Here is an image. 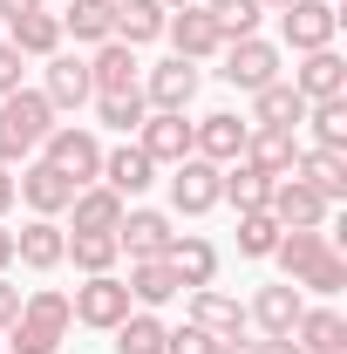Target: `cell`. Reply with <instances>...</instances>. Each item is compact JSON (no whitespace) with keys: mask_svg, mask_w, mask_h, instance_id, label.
I'll return each mask as SVG.
<instances>
[{"mask_svg":"<svg viewBox=\"0 0 347 354\" xmlns=\"http://www.w3.org/2000/svg\"><path fill=\"white\" fill-rule=\"evenodd\" d=\"M68 327H75V313H68V293H62V286H35V293L21 300L14 327H7L0 341H7V354H62Z\"/></svg>","mask_w":347,"mask_h":354,"instance_id":"6da1fadb","label":"cell"},{"mask_svg":"<svg viewBox=\"0 0 347 354\" xmlns=\"http://www.w3.org/2000/svg\"><path fill=\"white\" fill-rule=\"evenodd\" d=\"M41 164H55L68 184H95L102 177V136L88 130V123H55L41 136Z\"/></svg>","mask_w":347,"mask_h":354,"instance_id":"7a4b0ae2","label":"cell"},{"mask_svg":"<svg viewBox=\"0 0 347 354\" xmlns=\"http://www.w3.org/2000/svg\"><path fill=\"white\" fill-rule=\"evenodd\" d=\"M218 75H225L232 88H245V95H259L265 82H279V41H265V35L225 41L218 48Z\"/></svg>","mask_w":347,"mask_h":354,"instance_id":"3957f363","label":"cell"},{"mask_svg":"<svg viewBox=\"0 0 347 354\" xmlns=\"http://www.w3.org/2000/svg\"><path fill=\"white\" fill-rule=\"evenodd\" d=\"M130 307H136V300H130V286H123V272H95V279H82V286L68 293L75 327H95V334H109Z\"/></svg>","mask_w":347,"mask_h":354,"instance_id":"277c9868","label":"cell"},{"mask_svg":"<svg viewBox=\"0 0 347 354\" xmlns=\"http://www.w3.org/2000/svg\"><path fill=\"white\" fill-rule=\"evenodd\" d=\"M334 35H341V7L334 0H293V7H279V41L293 55L334 48Z\"/></svg>","mask_w":347,"mask_h":354,"instance_id":"5b68a950","label":"cell"},{"mask_svg":"<svg viewBox=\"0 0 347 354\" xmlns=\"http://www.w3.org/2000/svg\"><path fill=\"white\" fill-rule=\"evenodd\" d=\"M184 320L205 327L212 341H238L245 334V300L225 286H184Z\"/></svg>","mask_w":347,"mask_h":354,"instance_id":"8992f818","label":"cell"},{"mask_svg":"<svg viewBox=\"0 0 347 354\" xmlns=\"http://www.w3.org/2000/svg\"><path fill=\"white\" fill-rule=\"evenodd\" d=\"M143 102L150 109H191L198 102V88H205V68L198 62H177V55H164V62H150L143 68Z\"/></svg>","mask_w":347,"mask_h":354,"instance_id":"52a82bcc","label":"cell"},{"mask_svg":"<svg viewBox=\"0 0 347 354\" xmlns=\"http://www.w3.org/2000/svg\"><path fill=\"white\" fill-rule=\"evenodd\" d=\"M265 212L279 218V232H320V225L334 218V205H327L313 184H300V177H272V198H265Z\"/></svg>","mask_w":347,"mask_h":354,"instance_id":"ba28073f","label":"cell"},{"mask_svg":"<svg viewBox=\"0 0 347 354\" xmlns=\"http://www.w3.org/2000/svg\"><path fill=\"white\" fill-rule=\"evenodd\" d=\"M41 95H48V109L55 116H75V109H88L95 102V88H88V55H48V68H41Z\"/></svg>","mask_w":347,"mask_h":354,"instance_id":"9c48e42d","label":"cell"},{"mask_svg":"<svg viewBox=\"0 0 347 354\" xmlns=\"http://www.w3.org/2000/svg\"><path fill=\"white\" fill-rule=\"evenodd\" d=\"M218 171H225V164H205V157L171 164V212L177 218H205V212L225 205V198H218Z\"/></svg>","mask_w":347,"mask_h":354,"instance_id":"30bf717a","label":"cell"},{"mask_svg":"<svg viewBox=\"0 0 347 354\" xmlns=\"http://www.w3.org/2000/svg\"><path fill=\"white\" fill-rule=\"evenodd\" d=\"M75 191H82V184H68V177L55 171V164H41V157H35V164H21V171H14V198H21V205H28V212H35V218H62V212H68V198H75Z\"/></svg>","mask_w":347,"mask_h":354,"instance_id":"8fae6325","label":"cell"},{"mask_svg":"<svg viewBox=\"0 0 347 354\" xmlns=\"http://www.w3.org/2000/svg\"><path fill=\"white\" fill-rule=\"evenodd\" d=\"M245 136H252L245 116L212 109V116H198V123H191V157H205V164H238V157H245Z\"/></svg>","mask_w":347,"mask_h":354,"instance_id":"7c38bea8","label":"cell"},{"mask_svg":"<svg viewBox=\"0 0 347 354\" xmlns=\"http://www.w3.org/2000/svg\"><path fill=\"white\" fill-rule=\"evenodd\" d=\"M177 239L171 212H157V205H123V225H116V245L130 252V259H164Z\"/></svg>","mask_w":347,"mask_h":354,"instance_id":"4fadbf2b","label":"cell"},{"mask_svg":"<svg viewBox=\"0 0 347 354\" xmlns=\"http://www.w3.org/2000/svg\"><path fill=\"white\" fill-rule=\"evenodd\" d=\"M136 150H143L150 164H184V157H191V116H184V109H150V116L136 123Z\"/></svg>","mask_w":347,"mask_h":354,"instance_id":"5bb4252c","label":"cell"},{"mask_svg":"<svg viewBox=\"0 0 347 354\" xmlns=\"http://www.w3.org/2000/svg\"><path fill=\"white\" fill-rule=\"evenodd\" d=\"M300 307H306L300 286H293V279H272V286H259V293L245 300V327H259V334H293Z\"/></svg>","mask_w":347,"mask_h":354,"instance_id":"9a60e30c","label":"cell"},{"mask_svg":"<svg viewBox=\"0 0 347 354\" xmlns=\"http://www.w3.org/2000/svg\"><path fill=\"white\" fill-rule=\"evenodd\" d=\"M164 41H171V55H177V62H212L218 48H225L205 7H177L171 21H164Z\"/></svg>","mask_w":347,"mask_h":354,"instance_id":"2e32d148","label":"cell"},{"mask_svg":"<svg viewBox=\"0 0 347 354\" xmlns=\"http://www.w3.org/2000/svg\"><path fill=\"white\" fill-rule=\"evenodd\" d=\"M95 184H109V191L130 205V198H143V191L157 184V164H150L136 143H116V150H102V177H95Z\"/></svg>","mask_w":347,"mask_h":354,"instance_id":"e0dca14e","label":"cell"},{"mask_svg":"<svg viewBox=\"0 0 347 354\" xmlns=\"http://www.w3.org/2000/svg\"><path fill=\"white\" fill-rule=\"evenodd\" d=\"M300 130H252L245 136V157L238 164H252L259 177H293V164H300Z\"/></svg>","mask_w":347,"mask_h":354,"instance_id":"ac0fdd59","label":"cell"},{"mask_svg":"<svg viewBox=\"0 0 347 354\" xmlns=\"http://www.w3.org/2000/svg\"><path fill=\"white\" fill-rule=\"evenodd\" d=\"M0 123L21 136L28 150H41V136L55 130V109H48L41 88H14V95H0Z\"/></svg>","mask_w":347,"mask_h":354,"instance_id":"d6986e66","label":"cell"},{"mask_svg":"<svg viewBox=\"0 0 347 354\" xmlns=\"http://www.w3.org/2000/svg\"><path fill=\"white\" fill-rule=\"evenodd\" d=\"M136 82H143V62H136V48L102 41L95 55H88V88H95V95H123V88H136Z\"/></svg>","mask_w":347,"mask_h":354,"instance_id":"ffe728a7","label":"cell"},{"mask_svg":"<svg viewBox=\"0 0 347 354\" xmlns=\"http://www.w3.org/2000/svg\"><path fill=\"white\" fill-rule=\"evenodd\" d=\"M62 252H68V232H62L55 218H28L21 232H14V259L28 266V272H55Z\"/></svg>","mask_w":347,"mask_h":354,"instance_id":"44dd1931","label":"cell"},{"mask_svg":"<svg viewBox=\"0 0 347 354\" xmlns=\"http://www.w3.org/2000/svg\"><path fill=\"white\" fill-rule=\"evenodd\" d=\"M293 88H300L306 102H334V95H347V62L334 48H313V55H300V68H293Z\"/></svg>","mask_w":347,"mask_h":354,"instance_id":"7402d4cb","label":"cell"},{"mask_svg":"<svg viewBox=\"0 0 347 354\" xmlns=\"http://www.w3.org/2000/svg\"><path fill=\"white\" fill-rule=\"evenodd\" d=\"M300 123H306V95L286 82V75L252 95V130H300Z\"/></svg>","mask_w":347,"mask_h":354,"instance_id":"603a6c76","label":"cell"},{"mask_svg":"<svg viewBox=\"0 0 347 354\" xmlns=\"http://www.w3.org/2000/svg\"><path fill=\"white\" fill-rule=\"evenodd\" d=\"M7 41L21 48V62H48V55H62V14H48V7H35V14H21V21H7Z\"/></svg>","mask_w":347,"mask_h":354,"instance_id":"cb8c5ba5","label":"cell"},{"mask_svg":"<svg viewBox=\"0 0 347 354\" xmlns=\"http://www.w3.org/2000/svg\"><path fill=\"white\" fill-rule=\"evenodd\" d=\"M62 35H75L82 48L116 41V0H62Z\"/></svg>","mask_w":347,"mask_h":354,"instance_id":"d4e9b609","label":"cell"},{"mask_svg":"<svg viewBox=\"0 0 347 354\" xmlns=\"http://www.w3.org/2000/svg\"><path fill=\"white\" fill-rule=\"evenodd\" d=\"M293 341H300V354H347V320H341V307H300Z\"/></svg>","mask_w":347,"mask_h":354,"instance_id":"484cf974","label":"cell"},{"mask_svg":"<svg viewBox=\"0 0 347 354\" xmlns=\"http://www.w3.org/2000/svg\"><path fill=\"white\" fill-rule=\"evenodd\" d=\"M123 286H130V300L136 307H171L177 293H184V279H177L171 272V259H130V279H123Z\"/></svg>","mask_w":347,"mask_h":354,"instance_id":"4316f807","label":"cell"},{"mask_svg":"<svg viewBox=\"0 0 347 354\" xmlns=\"http://www.w3.org/2000/svg\"><path fill=\"white\" fill-rule=\"evenodd\" d=\"M293 177H300V184H313L327 205H341V198H347V150H320V143H313V150H300Z\"/></svg>","mask_w":347,"mask_h":354,"instance_id":"83f0119b","label":"cell"},{"mask_svg":"<svg viewBox=\"0 0 347 354\" xmlns=\"http://www.w3.org/2000/svg\"><path fill=\"white\" fill-rule=\"evenodd\" d=\"M68 225H75V232H116V225H123V198H116L109 184H82V191L68 198Z\"/></svg>","mask_w":347,"mask_h":354,"instance_id":"f1b7e54d","label":"cell"},{"mask_svg":"<svg viewBox=\"0 0 347 354\" xmlns=\"http://www.w3.org/2000/svg\"><path fill=\"white\" fill-rule=\"evenodd\" d=\"M164 259H171V272L184 279V286H212V279H218V245L198 239V232H177Z\"/></svg>","mask_w":347,"mask_h":354,"instance_id":"f546056e","label":"cell"},{"mask_svg":"<svg viewBox=\"0 0 347 354\" xmlns=\"http://www.w3.org/2000/svg\"><path fill=\"white\" fill-rule=\"evenodd\" d=\"M116 259H123L116 232H68V252H62V266H75L82 279H95V272H116Z\"/></svg>","mask_w":347,"mask_h":354,"instance_id":"4dcf8cb0","label":"cell"},{"mask_svg":"<svg viewBox=\"0 0 347 354\" xmlns=\"http://www.w3.org/2000/svg\"><path fill=\"white\" fill-rule=\"evenodd\" d=\"M164 7L157 0H116V41L123 48H150V41H164Z\"/></svg>","mask_w":347,"mask_h":354,"instance_id":"1f68e13d","label":"cell"},{"mask_svg":"<svg viewBox=\"0 0 347 354\" xmlns=\"http://www.w3.org/2000/svg\"><path fill=\"white\" fill-rule=\"evenodd\" d=\"M327 245H334V232H327V225H320V232H279V245H272V266H279V279H300V272L320 259Z\"/></svg>","mask_w":347,"mask_h":354,"instance_id":"d6a6232c","label":"cell"},{"mask_svg":"<svg viewBox=\"0 0 347 354\" xmlns=\"http://www.w3.org/2000/svg\"><path fill=\"white\" fill-rule=\"evenodd\" d=\"M109 334H116V354H164V334H171V327H164L150 307H130Z\"/></svg>","mask_w":347,"mask_h":354,"instance_id":"836d02e7","label":"cell"},{"mask_svg":"<svg viewBox=\"0 0 347 354\" xmlns=\"http://www.w3.org/2000/svg\"><path fill=\"white\" fill-rule=\"evenodd\" d=\"M218 198H225V205H238V212H265L272 177H259L252 164H225V171H218Z\"/></svg>","mask_w":347,"mask_h":354,"instance_id":"e575fe53","label":"cell"},{"mask_svg":"<svg viewBox=\"0 0 347 354\" xmlns=\"http://www.w3.org/2000/svg\"><path fill=\"white\" fill-rule=\"evenodd\" d=\"M205 14H212V28H218V41H245V35H259V0H198Z\"/></svg>","mask_w":347,"mask_h":354,"instance_id":"d590c367","label":"cell"},{"mask_svg":"<svg viewBox=\"0 0 347 354\" xmlns=\"http://www.w3.org/2000/svg\"><path fill=\"white\" fill-rule=\"evenodd\" d=\"M143 116H150L143 88H123V95H95V123H102V130H123V136H130Z\"/></svg>","mask_w":347,"mask_h":354,"instance_id":"8d00e7d4","label":"cell"},{"mask_svg":"<svg viewBox=\"0 0 347 354\" xmlns=\"http://www.w3.org/2000/svg\"><path fill=\"white\" fill-rule=\"evenodd\" d=\"M306 123H313V143H320V150H347V95L306 102Z\"/></svg>","mask_w":347,"mask_h":354,"instance_id":"74e56055","label":"cell"},{"mask_svg":"<svg viewBox=\"0 0 347 354\" xmlns=\"http://www.w3.org/2000/svg\"><path fill=\"white\" fill-rule=\"evenodd\" d=\"M293 286H306V293H320V300H334V293L347 286V259H341V245H327V252H320V259L306 266V272L293 279Z\"/></svg>","mask_w":347,"mask_h":354,"instance_id":"f35d334b","label":"cell"},{"mask_svg":"<svg viewBox=\"0 0 347 354\" xmlns=\"http://www.w3.org/2000/svg\"><path fill=\"white\" fill-rule=\"evenodd\" d=\"M272 245H279V218L272 212H238V252L245 259H272Z\"/></svg>","mask_w":347,"mask_h":354,"instance_id":"ab89813d","label":"cell"},{"mask_svg":"<svg viewBox=\"0 0 347 354\" xmlns=\"http://www.w3.org/2000/svg\"><path fill=\"white\" fill-rule=\"evenodd\" d=\"M164 354H218V341L205 334V327H191V320H184V327L164 334Z\"/></svg>","mask_w":347,"mask_h":354,"instance_id":"60d3db41","label":"cell"},{"mask_svg":"<svg viewBox=\"0 0 347 354\" xmlns=\"http://www.w3.org/2000/svg\"><path fill=\"white\" fill-rule=\"evenodd\" d=\"M21 68H28V62H21V48L0 41V95H14V88H21Z\"/></svg>","mask_w":347,"mask_h":354,"instance_id":"b9f144b4","label":"cell"},{"mask_svg":"<svg viewBox=\"0 0 347 354\" xmlns=\"http://www.w3.org/2000/svg\"><path fill=\"white\" fill-rule=\"evenodd\" d=\"M21 300H28V293H21V286H7V272H0V334L14 327V313H21Z\"/></svg>","mask_w":347,"mask_h":354,"instance_id":"7bdbcfd3","label":"cell"},{"mask_svg":"<svg viewBox=\"0 0 347 354\" xmlns=\"http://www.w3.org/2000/svg\"><path fill=\"white\" fill-rule=\"evenodd\" d=\"M252 354H300V341L293 334H259V341H245Z\"/></svg>","mask_w":347,"mask_h":354,"instance_id":"ee69618b","label":"cell"},{"mask_svg":"<svg viewBox=\"0 0 347 354\" xmlns=\"http://www.w3.org/2000/svg\"><path fill=\"white\" fill-rule=\"evenodd\" d=\"M35 7H48V0H0V21H21V14H35Z\"/></svg>","mask_w":347,"mask_h":354,"instance_id":"f6af8a7d","label":"cell"},{"mask_svg":"<svg viewBox=\"0 0 347 354\" xmlns=\"http://www.w3.org/2000/svg\"><path fill=\"white\" fill-rule=\"evenodd\" d=\"M14 205H21V198H14V171H7V164H0V218H7V212H14Z\"/></svg>","mask_w":347,"mask_h":354,"instance_id":"bcb514c9","label":"cell"},{"mask_svg":"<svg viewBox=\"0 0 347 354\" xmlns=\"http://www.w3.org/2000/svg\"><path fill=\"white\" fill-rule=\"evenodd\" d=\"M7 266H14V232L0 225V272H7Z\"/></svg>","mask_w":347,"mask_h":354,"instance_id":"7dc6e473","label":"cell"},{"mask_svg":"<svg viewBox=\"0 0 347 354\" xmlns=\"http://www.w3.org/2000/svg\"><path fill=\"white\" fill-rule=\"evenodd\" d=\"M218 354H252V348H245V341H218Z\"/></svg>","mask_w":347,"mask_h":354,"instance_id":"c3c4849f","label":"cell"},{"mask_svg":"<svg viewBox=\"0 0 347 354\" xmlns=\"http://www.w3.org/2000/svg\"><path fill=\"white\" fill-rule=\"evenodd\" d=\"M157 7H164V14H177V7H198V0H157Z\"/></svg>","mask_w":347,"mask_h":354,"instance_id":"681fc988","label":"cell"},{"mask_svg":"<svg viewBox=\"0 0 347 354\" xmlns=\"http://www.w3.org/2000/svg\"><path fill=\"white\" fill-rule=\"evenodd\" d=\"M259 7H265V14H279V7H293V0H259Z\"/></svg>","mask_w":347,"mask_h":354,"instance_id":"f907efd6","label":"cell"},{"mask_svg":"<svg viewBox=\"0 0 347 354\" xmlns=\"http://www.w3.org/2000/svg\"><path fill=\"white\" fill-rule=\"evenodd\" d=\"M334 7H341V0H334Z\"/></svg>","mask_w":347,"mask_h":354,"instance_id":"816d5d0a","label":"cell"}]
</instances>
